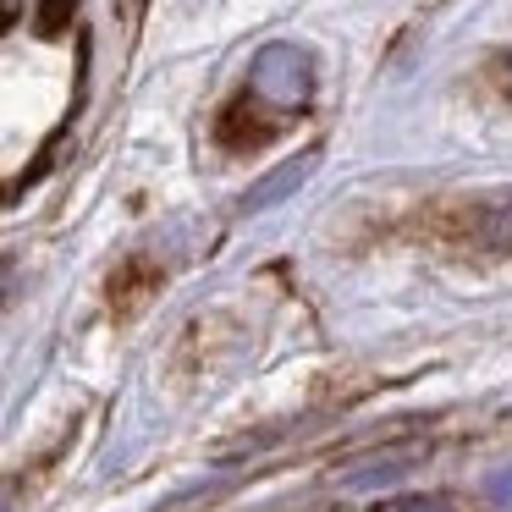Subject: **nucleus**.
Instances as JSON below:
<instances>
[{
  "label": "nucleus",
  "instance_id": "1",
  "mask_svg": "<svg viewBox=\"0 0 512 512\" xmlns=\"http://www.w3.org/2000/svg\"><path fill=\"white\" fill-rule=\"evenodd\" d=\"M457 232H463L474 248L507 254V248H512V199H479V204H463V221H457Z\"/></svg>",
  "mask_w": 512,
  "mask_h": 512
},
{
  "label": "nucleus",
  "instance_id": "2",
  "mask_svg": "<svg viewBox=\"0 0 512 512\" xmlns=\"http://www.w3.org/2000/svg\"><path fill=\"white\" fill-rule=\"evenodd\" d=\"M375 512H452L446 496H397V501H380Z\"/></svg>",
  "mask_w": 512,
  "mask_h": 512
},
{
  "label": "nucleus",
  "instance_id": "3",
  "mask_svg": "<svg viewBox=\"0 0 512 512\" xmlns=\"http://www.w3.org/2000/svg\"><path fill=\"white\" fill-rule=\"evenodd\" d=\"M485 496L496 501L501 512H512V468H496V474L485 479Z\"/></svg>",
  "mask_w": 512,
  "mask_h": 512
}]
</instances>
